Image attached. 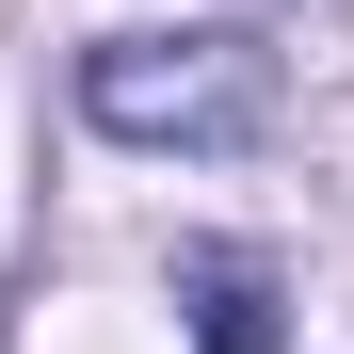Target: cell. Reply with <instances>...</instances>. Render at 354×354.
Returning a JSON list of instances; mask_svg holds the SVG:
<instances>
[{"label":"cell","instance_id":"1","mask_svg":"<svg viewBox=\"0 0 354 354\" xmlns=\"http://www.w3.org/2000/svg\"><path fill=\"white\" fill-rule=\"evenodd\" d=\"M274 97L290 81L258 32H97L81 48V113L113 145H258Z\"/></svg>","mask_w":354,"mask_h":354},{"label":"cell","instance_id":"2","mask_svg":"<svg viewBox=\"0 0 354 354\" xmlns=\"http://www.w3.org/2000/svg\"><path fill=\"white\" fill-rule=\"evenodd\" d=\"M274 322H258V274H209V354H258Z\"/></svg>","mask_w":354,"mask_h":354}]
</instances>
